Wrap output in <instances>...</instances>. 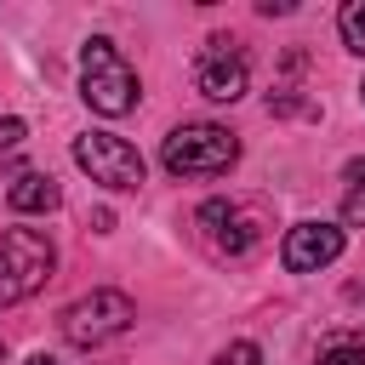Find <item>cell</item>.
I'll return each mask as SVG.
<instances>
[{
  "label": "cell",
  "mask_w": 365,
  "mask_h": 365,
  "mask_svg": "<svg viewBox=\"0 0 365 365\" xmlns=\"http://www.w3.org/2000/svg\"><path fill=\"white\" fill-rule=\"evenodd\" d=\"M80 97H86V108L103 114V120H120V114L137 108V74H131V63L120 57V46L103 40V34H91V40L80 46Z\"/></svg>",
  "instance_id": "1"
},
{
  "label": "cell",
  "mask_w": 365,
  "mask_h": 365,
  "mask_svg": "<svg viewBox=\"0 0 365 365\" xmlns=\"http://www.w3.org/2000/svg\"><path fill=\"white\" fill-rule=\"evenodd\" d=\"M234 160H240V137L211 120H188L160 143V165L171 177H222Z\"/></svg>",
  "instance_id": "2"
},
{
  "label": "cell",
  "mask_w": 365,
  "mask_h": 365,
  "mask_svg": "<svg viewBox=\"0 0 365 365\" xmlns=\"http://www.w3.org/2000/svg\"><path fill=\"white\" fill-rule=\"evenodd\" d=\"M57 268V251L40 228H6L0 234V308L34 297Z\"/></svg>",
  "instance_id": "3"
},
{
  "label": "cell",
  "mask_w": 365,
  "mask_h": 365,
  "mask_svg": "<svg viewBox=\"0 0 365 365\" xmlns=\"http://www.w3.org/2000/svg\"><path fill=\"white\" fill-rule=\"evenodd\" d=\"M131 319H137V302H131L125 291H86V297H74V302L63 308L57 325H63V336H68L74 348H103V342L125 336Z\"/></svg>",
  "instance_id": "4"
},
{
  "label": "cell",
  "mask_w": 365,
  "mask_h": 365,
  "mask_svg": "<svg viewBox=\"0 0 365 365\" xmlns=\"http://www.w3.org/2000/svg\"><path fill=\"white\" fill-rule=\"evenodd\" d=\"M194 228L205 234V245L217 257H245L251 245H262L268 217H262V205H245V200H205L194 211Z\"/></svg>",
  "instance_id": "5"
},
{
  "label": "cell",
  "mask_w": 365,
  "mask_h": 365,
  "mask_svg": "<svg viewBox=\"0 0 365 365\" xmlns=\"http://www.w3.org/2000/svg\"><path fill=\"white\" fill-rule=\"evenodd\" d=\"M74 165L91 171V182H103V188H143V154L114 131L74 137Z\"/></svg>",
  "instance_id": "6"
},
{
  "label": "cell",
  "mask_w": 365,
  "mask_h": 365,
  "mask_svg": "<svg viewBox=\"0 0 365 365\" xmlns=\"http://www.w3.org/2000/svg\"><path fill=\"white\" fill-rule=\"evenodd\" d=\"M194 86H200V97H211V103H240L245 86H251V63H245V51H240L228 34H211V40L200 46Z\"/></svg>",
  "instance_id": "7"
},
{
  "label": "cell",
  "mask_w": 365,
  "mask_h": 365,
  "mask_svg": "<svg viewBox=\"0 0 365 365\" xmlns=\"http://www.w3.org/2000/svg\"><path fill=\"white\" fill-rule=\"evenodd\" d=\"M336 257H342V228H336V222H297V228H285V240H279L285 274H319V268H331Z\"/></svg>",
  "instance_id": "8"
},
{
  "label": "cell",
  "mask_w": 365,
  "mask_h": 365,
  "mask_svg": "<svg viewBox=\"0 0 365 365\" xmlns=\"http://www.w3.org/2000/svg\"><path fill=\"white\" fill-rule=\"evenodd\" d=\"M6 205H11L17 217H46V211H57V205H63V194H57V182H51V177H40V171H23V177H11V188H6Z\"/></svg>",
  "instance_id": "9"
},
{
  "label": "cell",
  "mask_w": 365,
  "mask_h": 365,
  "mask_svg": "<svg viewBox=\"0 0 365 365\" xmlns=\"http://www.w3.org/2000/svg\"><path fill=\"white\" fill-rule=\"evenodd\" d=\"M314 365H365V325H342V331L319 336Z\"/></svg>",
  "instance_id": "10"
},
{
  "label": "cell",
  "mask_w": 365,
  "mask_h": 365,
  "mask_svg": "<svg viewBox=\"0 0 365 365\" xmlns=\"http://www.w3.org/2000/svg\"><path fill=\"white\" fill-rule=\"evenodd\" d=\"M336 29H342V46H348L354 57H365V0H348V6L336 11Z\"/></svg>",
  "instance_id": "11"
},
{
  "label": "cell",
  "mask_w": 365,
  "mask_h": 365,
  "mask_svg": "<svg viewBox=\"0 0 365 365\" xmlns=\"http://www.w3.org/2000/svg\"><path fill=\"white\" fill-rule=\"evenodd\" d=\"M342 222L365 228V165H348V194H342Z\"/></svg>",
  "instance_id": "12"
},
{
  "label": "cell",
  "mask_w": 365,
  "mask_h": 365,
  "mask_svg": "<svg viewBox=\"0 0 365 365\" xmlns=\"http://www.w3.org/2000/svg\"><path fill=\"white\" fill-rule=\"evenodd\" d=\"M268 114H279V120H297V114H302V120H314L319 108H314L308 97H297V91H268Z\"/></svg>",
  "instance_id": "13"
},
{
  "label": "cell",
  "mask_w": 365,
  "mask_h": 365,
  "mask_svg": "<svg viewBox=\"0 0 365 365\" xmlns=\"http://www.w3.org/2000/svg\"><path fill=\"white\" fill-rule=\"evenodd\" d=\"M211 365H262V348H257V342H228Z\"/></svg>",
  "instance_id": "14"
},
{
  "label": "cell",
  "mask_w": 365,
  "mask_h": 365,
  "mask_svg": "<svg viewBox=\"0 0 365 365\" xmlns=\"http://www.w3.org/2000/svg\"><path fill=\"white\" fill-rule=\"evenodd\" d=\"M23 131H29V125H23L17 114H6V120H0V148H17V143H23Z\"/></svg>",
  "instance_id": "15"
},
{
  "label": "cell",
  "mask_w": 365,
  "mask_h": 365,
  "mask_svg": "<svg viewBox=\"0 0 365 365\" xmlns=\"http://www.w3.org/2000/svg\"><path fill=\"white\" fill-rule=\"evenodd\" d=\"M257 11H262V17H285V11H291V0H262Z\"/></svg>",
  "instance_id": "16"
},
{
  "label": "cell",
  "mask_w": 365,
  "mask_h": 365,
  "mask_svg": "<svg viewBox=\"0 0 365 365\" xmlns=\"http://www.w3.org/2000/svg\"><path fill=\"white\" fill-rule=\"evenodd\" d=\"M29 365H63V359H57V354H34Z\"/></svg>",
  "instance_id": "17"
},
{
  "label": "cell",
  "mask_w": 365,
  "mask_h": 365,
  "mask_svg": "<svg viewBox=\"0 0 365 365\" xmlns=\"http://www.w3.org/2000/svg\"><path fill=\"white\" fill-rule=\"evenodd\" d=\"M359 97H365V80H359Z\"/></svg>",
  "instance_id": "18"
},
{
  "label": "cell",
  "mask_w": 365,
  "mask_h": 365,
  "mask_svg": "<svg viewBox=\"0 0 365 365\" xmlns=\"http://www.w3.org/2000/svg\"><path fill=\"white\" fill-rule=\"evenodd\" d=\"M0 359H6V348H0Z\"/></svg>",
  "instance_id": "19"
}]
</instances>
